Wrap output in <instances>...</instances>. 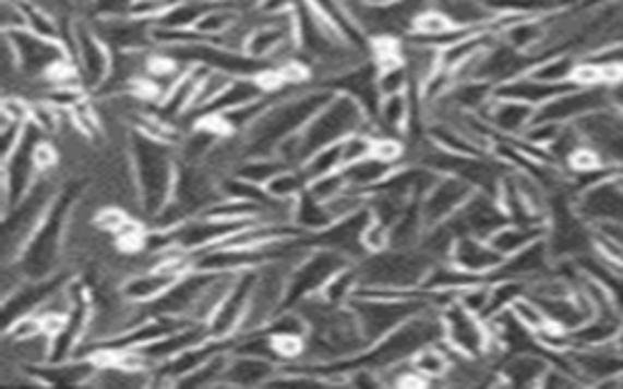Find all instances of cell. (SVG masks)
Segmentation results:
<instances>
[{"label": "cell", "mask_w": 623, "mask_h": 389, "mask_svg": "<svg viewBox=\"0 0 623 389\" xmlns=\"http://www.w3.org/2000/svg\"><path fill=\"white\" fill-rule=\"evenodd\" d=\"M439 312L443 324V343L453 353L468 357H490L498 353L494 351L488 321L463 309L458 302H451Z\"/></svg>", "instance_id": "obj_9"}, {"label": "cell", "mask_w": 623, "mask_h": 389, "mask_svg": "<svg viewBox=\"0 0 623 389\" xmlns=\"http://www.w3.org/2000/svg\"><path fill=\"white\" fill-rule=\"evenodd\" d=\"M229 355L231 351L213 355L207 363L200 365L197 370L181 377V380L176 382V387H221V382H225Z\"/></svg>", "instance_id": "obj_44"}, {"label": "cell", "mask_w": 623, "mask_h": 389, "mask_svg": "<svg viewBox=\"0 0 623 389\" xmlns=\"http://www.w3.org/2000/svg\"><path fill=\"white\" fill-rule=\"evenodd\" d=\"M577 83H567V86H558V83H546L538 81L534 76H519L502 83V86L494 88V98H504V100H519L531 105V108H543L546 102H551L553 98L561 96V93L575 88Z\"/></svg>", "instance_id": "obj_30"}, {"label": "cell", "mask_w": 623, "mask_h": 389, "mask_svg": "<svg viewBox=\"0 0 623 389\" xmlns=\"http://www.w3.org/2000/svg\"><path fill=\"white\" fill-rule=\"evenodd\" d=\"M358 288H361V272H358L356 263H348L346 268H342L330 282H326L324 290L320 292V297L324 302L334 304V307H346V304L356 297Z\"/></svg>", "instance_id": "obj_41"}, {"label": "cell", "mask_w": 623, "mask_h": 389, "mask_svg": "<svg viewBox=\"0 0 623 389\" xmlns=\"http://www.w3.org/2000/svg\"><path fill=\"white\" fill-rule=\"evenodd\" d=\"M579 66V57L573 51H561V54L546 57L541 64H536L529 76L546 81V83H558V86H567V83H575V73Z\"/></svg>", "instance_id": "obj_39"}, {"label": "cell", "mask_w": 623, "mask_h": 389, "mask_svg": "<svg viewBox=\"0 0 623 389\" xmlns=\"http://www.w3.org/2000/svg\"><path fill=\"white\" fill-rule=\"evenodd\" d=\"M241 20V13H237L235 8H229L225 3H213L205 15L195 23V33L200 37H205L207 41H217L219 37H225L231 27H235Z\"/></svg>", "instance_id": "obj_40"}, {"label": "cell", "mask_w": 623, "mask_h": 389, "mask_svg": "<svg viewBox=\"0 0 623 389\" xmlns=\"http://www.w3.org/2000/svg\"><path fill=\"white\" fill-rule=\"evenodd\" d=\"M366 3H373V5H390V3H397V0H366Z\"/></svg>", "instance_id": "obj_57"}, {"label": "cell", "mask_w": 623, "mask_h": 389, "mask_svg": "<svg viewBox=\"0 0 623 389\" xmlns=\"http://www.w3.org/2000/svg\"><path fill=\"white\" fill-rule=\"evenodd\" d=\"M45 139L47 134L41 132L37 124L27 122L23 142H20L13 156L3 161V215L27 195L29 187L35 185V181L41 175L37 166V146Z\"/></svg>", "instance_id": "obj_8"}, {"label": "cell", "mask_w": 623, "mask_h": 389, "mask_svg": "<svg viewBox=\"0 0 623 389\" xmlns=\"http://www.w3.org/2000/svg\"><path fill=\"white\" fill-rule=\"evenodd\" d=\"M348 187L346 183V178L344 173H332V175H322V178H314V181H310V187L308 191L316 197V199H322V203H330V199H334L339 193H344Z\"/></svg>", "instance_id": "obj_52"}, {"label": "cell", "mask_w": 623, "mask_h": 389, "mask_svg": "<svg viewBox=\"0 0 623 389\" xmlns=\"http://www.w3.org/2000/svg\"><path fill=\"white\" fill-rule=\"evenodd\" d=\"M207 339H209L207 324L190 321V324L181 326V329H176L171 333L161 336V339H156V341L146 343V345H140V349H134L132 353L140 357V361L146 367H149V370H154L156 365L168 363V361H171V357L181 355L188 349H195V345H200Z\"/></svg>", "instance_id": "obj_23"}, {"label": "cell", "mask_w": 623, "mask_h": 389, "mask_svg": "<svg viewBox=\"0 0 623 389\" xmlns=\"http://www.w3.org/2000/svg\"><path fill=\"white\" fill-rule=\"evenodd\" d=\"M480 118L488 122L492 132L502 136V139H522L526 130L531 127L536 108L519 100L494 98L488 108L480 112Z\"/></svg>", "instance_id": "obj_26"}, {"label": "cell", "mask_w": 623, "mask_h": 389, "mask_svg": "<svg viewBox=\"0 0 623 389\" xmlns=\"http://www.w3.org/2000/svg\"><path fill=\"white\" fill-rule=\"evenodd\" d=\"M181 278V276H176V272H168L164 268H146V270H140V272H132V276H127L122 282H120V290L122 294L130 302H136V304H152L156 302L161 294L173 285V282Z\"/></svg>", "instance_id": "obj_31"}, {"label": "cell", "mask_w": 623, "mask_h": 389, "mask_svg": "<svg viewBox=\"0 0 623 389\" xmlns=\"http://www.w3.org/2000/svg\"><path fill=\"white\" fill-rule=\"evenodd\" d=\"M310 187V178L302 168H285L266 185V191L280 203H295Z\"/></svg>", "instance_id": "obj_45"}, {"label": "cell", "mask_w": 623, "mask_h": 389, "mask_svg": "<svg viewBox=\"0 0 623 389\" xmlns=\"http://www.w3.org/2000/svg\"><path fill=\"white\" fill-rule=\"evenodd\" d=\"M371 222V212H368V207L361 209V212L356 215H348L336 219V222L320 231V234H312V246H324V248H332V251H339L346 258H351L354 263L366 258V248H363V231Z\"/></svg>", "instance_id": "obj_22"}, {"label": "cell", "mask_w": 623, "mask_h": 389, "mask_svg": "<svg viewBox=\"0 0 623 389\" xmlns=\"http://www.w3.org/2000/svg\"><path fill=\"white\" fill-rule=\"evenodd\" d=\"M130 151L136 195H140V209L154 219L161 209L171 203L178 161L173 156V146L152 139L142 132H134L127 142Z\"/></svg>", "instance_id": "obj_2"}, {"label": "cell", "mask_w": 623, "mask_h": 389, "mask_svg": "<svg viewBox=\"0 0 623 389\" xmlns=\"http://www.w3.org/2000/svg\"><path fill=\"white\" fill-rule=\"evenodd\" d=\"M247 224L251 222H229V219L197 215L168 231V241H171V246L188 251V254H197V251L221 244V241L229 239L231 234H237V231Z\"/></svg>", "instance_id": "obj_15"}, {"label": "cell", "mask_w": 623, "mask_h": 389, "mask_svg": "<svg viewBox=\"0 0 623 389\" xmlns=\"http://www.w3.org/2000/svg\"><path fill=\"white\" fill-rule=\"evenodd\" d=\"M73 280V276H51V278H41V280H23L20 285L3 294V326L10 329L15 321L32 317L37 314L41 307H45L47 300L51 294L59 292L63 285H69Z\"/></svg>", "instance_id": "obj_16"}, {"label": "cell", "mask_w": 623, "mask_h": 389, "mask_svg": "<svg viewBox=\"0 0 623 389\" xmlns=\"http://www.w3.org/2000/svg\"><path fill=\"white\" fill-rule=\"evenodd\" d=\"M506 222H510V217H506L500 199L490 193L478 191L448 219V227L456 231V236L490 239L494 231L502 229Z\"/></svg>", "instance_id": "obj_13"}, {"label": "cell", "mask_w": 623, "mask_h": 389, "mask_svg": "<svg viewBox=\"0 0 623 389\" xmlns=\"http://www.w3.org/2000/svg\"><path fill=\"white\" fill-rule=\"evenodd\" d=\"M134 0H95L93 3V17H118L130 13Z\"/></svg>", "instance_id": "obj_55"}, {"label": "cell", "mask_w": 623, "mask_h": 389, "mask_svg": "<svg viewBox=\"0 0 623 389\" xmlns=\"http://www.w3.org/2000/svg\"><path fill=\"white\" fill-rule=\"evenodd\" d=\"M373 156L393 166H399V161L405 159V142L399 139V136H387V134L375 136Z\"/></svg>", "instance_id": "obj_53"}, {"label": "cell", "mask_w": 623, "mask_h": 389, "mask_svg": "<svg viewBox=\"0 0 623 389\" xmlns=\"http://www.w3.org/2000/svg\"><path fill=\"white\" fill-rule=\"evenodd\" d=\"M354 317L361 326V331L366 336L368 345L375 343L387 336L390 331H395L397 326H403L411 317H417L419 312L431 309L434 302H431V294L424 292L419 297L411 300H378V297H354L348 302Z\"/></svg>", "instance_id": "obj_6"}, {"label": "cell", "mask_w": 623, "mask_h": 389, "mask_svg": "<svg viewBox=\"0 0 623 389\" xmlns=\"http://www.w3.org/2000/svg\"><path fill=\"white\" fill-rule=\"evenodd\" d=\"M555 268V258L548 248L546 236L534 241L526 248H522L519 254H514L510 258H504L502 266L492 272L488 280H500V278H514L524 282H534L538 278L548 276Z\"/></svg>", "instance_id": "obj_24"}, {"label": "cell", "mask_w": 623, "mask_h": 389, "mask_svg": "<svg viewBox=\"0 0 623 389\" xmlns=\"http://www.w3.org/2000/svg\"><path fill=\"white\" fill-rule=\"evenodd\" d=\"M93 27L105 45L110 47L112 54L115 51H146L154 47V23H146V20H136L130 15L93 17Z\"/></svg>", "instance_id": "obj_21"}, {"label": "cell", "mask_w": 623, "mask_h": 389, "mask_svg": "<svg viewBox=\"0 0 623 389\" xmlns=\"http://www.w3.org/2000/svg\"><path fill=\"white\" fill-rule=\"evenodd\" d=\"M71 57L76 61L83 86L88 90H100L108 83L112 51L88 20H76L71 27Z\"/></svg>", "instance_id": "obj_10"}, {"label": "cell", "mask_w": 623, "mask_h": 389, "mask_svg": "<svg viewBox=\"0 0 623 389\" xmlns=\"http://www.w3.org/2000/svg\"><path fill=\"white\" fill-rule=\"evenodd\" d=\"M490 300H492L490 280H480V282H475V285L456 292V302L460 304V307L468 309L470 314H475V317H480V319H488Z\"/></svg>", "instance_id": "obj_49"}, {"label": "cell", "mask_w": 623, "mask_h": 389, "mask_svg": "<svg viewBox=\"0 0 623 389\" xmlns=\"http://www.w3.org/2000/svg\"><path fill=\"white\" fill-rule=\"evenodd\" d=\"M494 88L498 86H492L488 81H456L448 90V96L439 102L448 105L453 110L480 114L494 100ZM431 108H434V105H431Z\"/></svg>", "instance_id": "obj_33"}, {"label": "cell", "mask_w": 623, "mask_h": 389, "mask_svg": "<svg viewBox=\"0 0 623 389\" xmlns=\"http://www.w3.org/2000/svg\"><path fill=\"white\" fill-rule=\"evenodd\" d=\"M575 207L595 229L623 224V175L587 187L577 195Z\"/></svg>", "instance_id": "obj_17"}, {"label": "cell", "mask_w": 623, "mask_h": 389, "mask_svg": "<svg viewBox=\"0 0 623 389\" xmlns=\"http://www.w3.org/2000/svg\"><path fill=\"white\" fill-rule=\"evenodd\" d=\"M253 282H256V270L239 272V276L235 278V285L229 288L227 297L221 300L215 317L207 324L209 336H213V339H235V336L239 333L241 324H244V317L249 312Z\"/></svg>", "instance_id": "obj_19"}, {"label": "cell", "mask_w": 623, "mask_h": 389, "mask_svg": "<svg viewBox=\"0 0 623 389\" xmlns=\"http://www.w3.org/2000/svg\"><path fill=\"white\" fill-rule=\"evenodd\" d=\"M448 260L456 263L458 268L472 272V276L488 280L492 272L502 266L504 256L490 244V239L458 236L456 244H453Z\"/></svg>", "instance_id": "obj_27"}, {"label": "cell", "mask_w": 623, "mask_h": 389, "mask_svg": "<svg viewBox=\"0 0 623 389\" xmlns=\"http://www.w3.org/2000/svg\"><path fill=\"white\" fill-rule=\"evenodd\" d=\"M209 5H213L209 0H185V3L168 8L154 25L166 29H193Z\"/></svg>", "instance_id": "obj_43"}, {"label": "cell", "mask_w": 623, "mask_h": 389, "mask_svg": "<svg viewBox=\"0 0 623 389\" xmlns=\"http://www.w3.org/2000/svg\"><path fill=\"white\" fill-rule=\"evenodd\" d=\"M354 132H371L375 136V122L368 118L363 105L356 98L346 96V93H336V96L314 114L308 127L300 132L304 156L310 159L314 151L324 149V146L339 144Z\"/></svg>", "instance_id": "obj_3"}, {"label": "cell", "mask_w": 623, "mask_h": 389, "mask_svg": "<svg viewBox=\"0 0 623 389\" xmlns=\"http://www.w3.org/2000/svg\"><path fill=\"white\" fill-rule=\"evenodd\" d=\"M302 171H304V175L310 178V181H314V178L344 171L342 144H332V146H324V149H320V151H314L308 159V163L302 166Z\"/></svg>", "instance_id": "obj_46"}, {"label": "cell", "mask_w": 623, "mask_h": 389, "mask_svg": "<svg viewBox=\"0 0 623 389\" xmlns=\"http://www.w3.org/2000/svg\"><path fill=\"white\" fill-rule=\"evenodd\" d=\"M395 168L397 166L378 159V156H368V159L363 161L346 166L342 173L346 178L348 187H354V191H361V193H373L375 187H380L387 181V175L393 173Z\"/></svg>", "instance_id": "obj_36"}, {"label": "cell", "mask_w": 623, "mask_h": 389, "mask_svg": "<svg viewBox=\"0 0 623 389\" xmlns=\"http://www.w3.org/2000/svg\"><path fill=\"white\" fill-rule=\"evenodd\" d=\"M363 248H366V256L383 254V251L393 248V229H390V224L371 217V222H368L363 231Z\"/></svg>", "instance_id": "obj_51"}, {"label": "cell", "mask_w": 623, "mask_h": 389, "mask_svg": "<svg viewBox=\"0 0 623 389\" xmlns=\"http://www.w3.org/2000/svg\"><path fill=\"white\" fill-rule=\"evenodd\" d=\"M415 102H411L409 93L403 96H385L380 98L378 112H375V136H403L411 130V120H415Z\"/></svg>", "instance_id": "obj_32"}, {"label": "cell", "mask_w": 623, "mask_h": 389, "mask_svg": "<svg viewBox=\"0 0 623 389\" xmlns=\"http://www.w3.org/2000/svg\"><path fill=\"white\" fill-rule=\"evenodd\" d=\"M215 278V272L190 270L178 278L161 297L149 304L152 317H173L193 321V309L200 300V294L207 288V282Z\"/></svg>", "instance_id": "obj_18"}, {"label": "cell", "mask_w": 623, "mask_h": 389, "mask_svg": "<svg viewBox=\"0 0 623 389\" xmlns=\"http://www.w3.org/2000/svg\"><path fill=\"white\" fill-rule=\"evenodd\" d=\"M15 29H27L23 3L20 0H3V33H15Z\"/></svg>", "instance_id": "obj_54"}, {"label": "cell", "mask_w": 623, "mask_h": 389, "mask_svg": "<svg viewBox=\"0 0 623 389\" xmlns=\"http://www.w3.org/2000/svg\"><path fill=\"white\" fill-rule=\"evenodd\" d=\"M378 90H380V98L403 96V93L411 90V76H409L405 61L403 64L378 69Z\"/></svg>", "instance_id": "obj_47"}, {"label": "cell", "mask_w": 623, "mask_h": 389, "mask_svg": "<svg viewBox=\"0 0 623 389\" xmlns=\"http://www.w3.org/2000/svg\"><path fill=\"white\" fill-rule=\"evenodd\" d=\"M209 3H225V0H209Z\"/></svg>", "instance_id": "obj_58"}, {"label": "cell", "mask_w": 623, "mask_h": 389, "mask_svg": "<svg viewBox=\"0 0 623 389\" xmlns=\"http://www.w3.org/2000/svg\"><path fill=\"white\" fill-rule=\"evenodd\" d=\"M336 222L332 209L322 199H316L310 191H304L292 205V224L302 229L304 234H320Z\"/></svg>", "instance_id": "obj_35"}, {"label": "cell", "mask_w": 623, "mask_h": 389, "mask_svg": "<svg viewBox=\"0 0 623 389\" xmlns=\"http://www.w3.org/2000/svg\"><path fill=\"white\" fill-rule=\"evenodd\" d=\"M411 365H415V370L424 375L429 382L446 380L453 367V351L443 341L429 343L411 357Z\"/></svg>", "instance_id": "obj_38"}, {"label": "cell", "mask_w": 623, "mask_h": 389, "mask_svg": "<svg viewBox=\"0 0 623 389\" xmlns=\"http://www.w3.org/2000/svg\"><path fill=\"white\" fill-rule=\"evenodd\" d=\"M611 105L609 86H575L561 96L546 102L536 110L534 122H553V124H575L577 120L587 118L601 108Z\"/></svg>", "instance_id": "obj_12"}, {"label": "cell", "mask_w": 623, "mask_h": 389, "mask_svg": "<svg viewBox=\"0 0 623 389\" xmlns=\"http://www.w3.org/2000/svg\"><path fill=\"white\" fill-rule=\"evenodd\" d=\"M348 263H354V260L339 254V251L314 246L308 256L292 266L283 309H292V307H298V304H302L304 300L316 297V294L324 290L326 282H330L342 268H346Z\"/></svg>", "instance_id": "obj_7"}, {"label": "cell", "mask_w": 623, "mask_h": 389, "mask_svg": "<svg viewBox=\"0 0 623 389\" xmlns=\"http://www.w3.org/2000/svg\"><path fill=\"white\" fill-rule=\"evenodd\" d=\"M516 321H519L522 326H526L531 333H538V331H543L548 324V317H546V312L541 307V302H538L536 297H531V294H524V297L516 300L512 304V309H510Z\"/></svg>", "instance_id": "obj_48"}, {"label": "cell", "mask_w": 623, "mask_h": 389, "mask_svg": "<svg viewBox=\"0 0 623 389\" xmlns=\"http://www.w3.org/2000/svg\"><path fill=\"white\" fill-rule=\"evenodd\" d=\"M304 0H261L259 13L263 15H283V13H295Z\"/></svg>", "instance_id": "obj_56"}, {"label": "cell", "mask_w": 623, "mask_h": 389, "mask_svg": "<svg viewBox=\"0 0 623 389\" xmlns=\"http://www.w3.org/2000/svg\"><path fill=\"white\" fill-rule=\"evenodd\" d=\"M480 280H484V278L472 276V272L458 268L456 263L439 260V263H434V266H431L421 290L429 292V294H456L460 290L475 285V282H480Z\"/></svg>", "instance_id": "obj_34"}, {"label": "cell", "mask_w": 623, "mask_h": 389, "mask_svg": "<svg viewBox=\"0 0 623 389\" xmlns=\"http://www.w3.org/2000/svg\"><path fill=\"white\" fill-rule=\"evenodd\" d=\"M266 96H268V88L263 86V81L259 76H239V78H231L229 86L221 90L213 102H207L197 114H200V120L219 118V114L244 108V105L256 102Z\"/></svg>", "instance_id": "obj_28"}, {"label": "cell", "mask_w": 623, "mask_h": 389, "mask_svg": "<svg viewBox=\"0 0 623 389\" xmlns=\"http://www.w3.org/2000/svg\"><path fill=\"white\" fill-rule=\"evenodd\" d=\"M434 258L417 248H387L383 254H371L356 260L361 272V285L393 288V290H421Z\"/></svg>", "instance_id": "obj_4"}, {"label": "cell", "mask_w": 623, "mask_h": 389, "mask_svg": "<svg viewBox=\"0 0 623 389\" xmlns=\"http://www.w3.org/2000/svg\"><path fill=\"white\" fill-rule=\"evenodd\" d=\"M567 363L583 385H619L623 377V353L616 343L567 351Z\"/></svg>", "instance_id": "obj_14"}, {"label": "cell", "mask_w": 623, "mask_h": 389, "mask_svg": "<svg viewBox=\"0 0 623 389\" xmlns=\"http://www.w3.org/2000/svg\"><path fill=\"white\" fill-rule=\"evenodd\" d=\"M280 365L268 357L231 353L221 387H266L278 375Z\"/></svg>", "instance_id": "obj_29"}, {"label": "cell", "mask_w": 623, "mask_h": 389, "mask_svg": "<svg viewBox=\"0 0 623 389\" xmlns=\"http://www.w3.org/2000/svg\"><path fill=\"white\" fill-rule=\"evenodd\" d=\"M285 168H290V166H285L278 156H249V159L241 161L231 173L244 178V181L253 185L266 187L273 178H276L280 171H285Z\"/></svg>", "instance_id": "obj_42"}, {"label": "cell", "mask_w": 623, "mask_h": 389, "mask_svg": "<svg viewBox=\"0 0 623 389\" xmlns=\"http://www.w3.org/2000/svg\"><path fill=\"white\" fill-rule=\"evenodd\" d=\"M81 197V183H71L61 187L55 205L41 219L35 234L29 236L23 254L15 260L17 270L23 272L25 280H41L57 276L61 268L63 254H67V236L71 212Z\"/></svg>", "instance_id": "obj_1"}, {"label": "cell", "mask_w": 623, "mask_h": 389, "mask_svg": "<svg viewBox=\"0 0 623 389\" xmlns=\"http://www.w3.org/2000/svg\"><path fill=\"white\" fill-rule=\"evenodd\" d=\"M339 144H342V156H344V168H346L356 161L368 159V156H373L375 136L371 132H354Z\"/></svg>", "instance_id": "obj_50"}, {"label": "cell", "mask_w": 623, "mask_h": 389, "mask_svg": "<svg viewBox=\"0 0 623 389\" xmlns=\"http://www.w3.org/2000/svg\"><path fill=\"white\" fill-rule=\"evenodd\" d=\"M5 39L13 45L17 54V64L23 78H39L47 81V76L63 61L73 59L71 51L63 41L39 37L29 29H15V33H5Z\"/></svg>", "instance_id": "obj_11"}, {"label": "cell", "mask_w": 623, "mask_h": 389, "mask_svg": "<svg viewBox=\"0 0 623 389\" xmlns=\"http://www.w3.org/2000/svg\"><path fill=\"white\" fill-rule=\"evenodd\" d=\"M546 236V227H531V224H516L506 222L502 229L494 231L490 236V244L500 251L504 258H510L514 254H519L522 248H526L534 241Z\"/></svg>", "instance_id": "obj_37"}, {"label": "cell", "mask_w": 623, "mask_h": 389, "mask_svg": "<svg viewBox=\"0 0 623 389\" xmlns=\"http://www.w3.org/2000/svg\"><path fill=\"white\" fill-rule=\"evenodd\" d=\"M475 193L478 191L458 175H439L421 199V215H424L427 227L448 222Z\"/></svg>", "instance_id": "obj_20"}, {"label": "cell", "mask_w": 623, "mask_h": 389, "mask_svg": "<svg viewBox=\"0 0 623 389\" xmlns=\"http://www.w3.org/2000/svg\"><path fill=\"white\" fill-rule=\"evenodd\" d=\"M551 363H553L551 355H548L543 349L504 353V361L494 373H498V382L502 385L541 387Z\"/></svg>", "instance_id": "obj_25"}, {"label": "cell", "mask_w": 623, "mask_h": 389, "mask_svg": "<svg viewBox=\"0 0 623 389\" xmlns=\"http://www.w3.org/2000/svg\"><path fill=\"white\" fill-rule=\"evenodd\" d=\"M59 191L61 187L57 185L55 178H51V173H41L35 185L27 191V195L3 215L5 263H15L20 254H23L29 236L35 234L41 219L47 217L51 205H55Z\"/></svg>", "instance_id": "obj_5"}]
</instances>
